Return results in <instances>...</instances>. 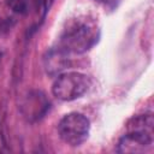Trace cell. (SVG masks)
<instances>
[{
    "instance_id": "1",
    "label": "cell",
    "mask_w": 154,
    "mask_h": 154,
    "mask_svg": "<svg viewBox=\"0 0 154 154\" xmlns=\"http://www.w3.org/2000/svg\"><path fill=\"white\" fill-rule=\"evenodd\" d=\"M99 30L94 23L87 19H73L64 29L59 47L66 53L81 54L90 49L97 41Z\"/></svg>"
},
{
    "instance_id": "2",
    "label": "cell",
    "mask_w": 154,
    "mask_h": 154,
    "mask_svg": "<svg viewBox=\"0 0 154 154\" xmlns=\"http://www.w3.org/2000/svg\"><path fill=\"white\" fill-rule=\"evenodd\" d=\"M90 87V78L81 72H66L57 77L52 85L53 95L61 101H72L83 96Z\"/></svg>"
},
{
    "instance_id": "3",
    "label": "cell",
    "mask_w": 154,
    "mask_h": 154,
    "mask_svg": "<svg viewBox=\"0 0 154 154\" xmlns=\"http://www.w3.org/2000/svg\"><path fill=\"white\" fill-rule=\"evenodd\" d=\"M89 119L77 112L64 116L58 124V134L66 144L77 147L87 141L89 136Z\"/></svg>"
},
{
    "instance_id": "4",
    "label": "cell",
    "mask_w": 154,
    "mask_h": 154,
    "mask_svg": "<svg viewBox=\"0 0 154 154\" xmlns=\"http://www.w3.org/2000/svg\"><path fill=\"white\" fill-rule=\"evenodd\" d=\"M153 146V135L141 131H128L118 142L119 153H143Z\"/></svg>"
},
{
    "instance_id": "5",
    "label": "cell",
    "mask_w": 154,
    "mask_h": 154,
    "mask_svg": "<svg viewBox=\"0 0 154 154\" xmlns=\"http://www.w3.org/2000/svg\"><path fill=\"white\" fill-rule=\"evenodd\" d=\"M65 51H63L60 47L51 49L46 58H45V67L47 73L49 75H57L69 65V58Z\"/></svg>"
},
{
    "instance_id": "6",
    "label": "cell",
    "mask_w": 154,
    "mask_h": 154,
    "mask_svg": "<svg viewBox=\"0 0 154 154\" xmlns=\"http://www.w3.org/2000/svg\"><path fill=\"white\" fill-rule=\"evenodd\" d=\"M153 126H154L153 116L152 113H148V114H141L134 117L132 119L129 120L126 128L128 131H141L153 135Z\"/></svg>"
},
{
    "instance_id": "7",
    "label": "cell",
    "mask_w": 154,
    "mask_h": 154,
    "mask_svg": "<svg viewBox=\"0 0 154 154\" xmlns=\"http://www.w3.org/2000/svg\"><path fill=\"white\" fill-rule=\"evenodd\" d=\"M7 5L13 12L19 14H24L28 10L25 0H7Z\"/></svg>"
},
{
    "instance_id": "8",
    "label": "cell",
    "mask_w": 154,
    "mask_h": 154,
    "mask_svg": "<svg viewBox=\"0 0 154 154\" xmlns=\"http://www.w3.org/2000/svg\"><path fill=\"white\" fill-rule=\"evenodd\" d=\"M7 28H8V24H7V22L0 18V31H2V30H6Z\"/></svg>"
},
{
    "instance_id": "9",
    "label": "cell",
    "mask_w": 154,
    "mask_h": 154,
    "mask_svg": "<svg viewBox=\"0 0 154 154\" xmlns=\"http://www.w3.org/2000/svg\"><path fill=\"white\" fill-rule=\"evenodd\" d=\"M95 1H102V0H95Z\"/></svg>"
},
{
    "instance_id": "10",
    "label": "cell",
    "mask_w": 154,
    "mask_h": 154,
    "mask_svg": "<svg viewBox=\"0 0 154 154\" xmlns=\"http://www.w3.org/2000/svg\"><path fill=\"white\" fill-rule=\"evenodd\" d=\"M30 1H35V0H30Z\"/></svg>"
}]
</instances>
